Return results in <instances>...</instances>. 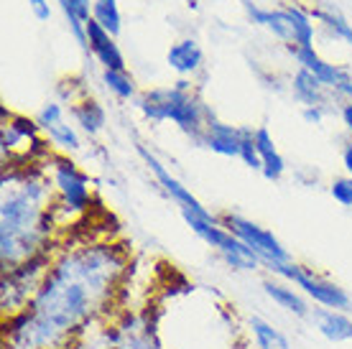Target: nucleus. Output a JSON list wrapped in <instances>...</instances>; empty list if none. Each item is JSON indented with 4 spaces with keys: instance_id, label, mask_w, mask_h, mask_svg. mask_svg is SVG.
I'll return each mask as SVG.
<instances>
[{
    "instance_id": "1",
    "label": "nucleus",
    "mask_w": 352,
    "mask_h": 349,
    "mask_svg": "<svg viewBox=\"0 0 352 349\" xmlns=\"http://www.w3.org/2000/svg\"><path fill=\"white\" fill-rule=\"evenodd\" d=\"M131 253L115 240L64 237L34 301L3 319V349H74L118 308Z\"/></svg>"
},
{
    "instance_id": "2",
    "label": "nucleus",
    "mask_w": 352,
    "mask_h": 349,
    "mask_svg": "<svg viewBox=\"0 0 352 349\" xmlns=\"http://www.w3.org/2000/svg\"><path fill=\"white\" fill-rule=\"evenodd\" d=\"M0 183V268L6 273L31 258L54 253L67 235L56 214L46 161L3 166Z\"/></svg>"
},
{
    "instance_id": "3",
    "label": "nucleus",
    "mask_w": 352,
    "mask_h": 349,
    "mask_svg": "<svg viewBox=\"0 0 352 349\" xmlns=\"http://www.w3.org/2000/svg\"><path fill=\"white\" fill-rule=\"evenodd\" d=\"M46 171L54 183L56 196V214L62 222V229L74 225L80 217H85L95 204V186L85 168L72 156L52 153L46 158Z\"/></svg>"
},
{
    "instance_id": "4",
    "label": "nucleus",
    "mask_w": 352,
    "mask_h": 349,
    "mask_svg": "<svg viewBox=\"0 0 352 349\" xmlns=\"http://www.w3.org/2000/svg\"><path fill=\"white\" fill-rule=\"evenodd\" d=\"M263 271H268L273 278H281L291 286L304 293L314 306H324V308H335V311H352V296L347 291L335 283V280L319 275L317 271H311L307 265H299L296 260L286 262H271Z\"/></svg>"
},
{
    "instance_id": "5",
    "label": "nucleus",
    "mask_w": 352,
    "mask_h": 349,
    "mask_svg": "<svg viewBox=\"0 0 352 349\" xmlns=\"http://www.w3.org/2000/svg\"><path fill=\"white\" fill-rule=\"evenodd\" d=\"M182 219H184L186 227L192 229L194 235L199 237L207 247H212V250L217 253V258H220L228 268L240 271V273L263 271V260H261L248 245L240 243L228 227H222V222H207V219L194 217L189 212H182Z\"/></svg>"
},
{
    "instance_id": "6",
    "label": "nucleus",
    "mask_w": 352,
    "mask_h": 349,
    "mask_svg": "<svg viewBox=\"0 0 352 349\" xmlns=\"http://www.w3.org/2000/svg\"><path fill=\"white\" fill-rule=\"evenodd\" d=\"M52 255L54 253L31 258V260L21 262L18 268L0 275V314H3V319L21 314L34 301L36 291H38L49 265H52Z\"/></svg>"
},
{
    "instance_id": "7",
    "label": "nucleus",
    "mask_w": 352,
    "mask_h": 349,
    "mask_svg": "<svg viewBox=\"0 0 352 349\" xmlns=\"http://www.w3.org/2000/svg\"><path fill=\"white\" fill-rule=\"evenodd\" d=\"M220 222H222V227H228L240 243L248 245V247L263 260V268L271 265V262L294 260L289 253V247L273 235L271 229L253 222V219L243 217V214H235V212H225V214H220Z\"/></svg>"
},
{
    "instance_id": "8",
    "label": "nucleus",
    "mask_w": 352,
    "mask_h": 349,
    "mask_svg": "<svg viewBox=\"0 0 352 349\" xmlns=\"http://www.w3.org/2000/svg\"><path fill=\"white\" fill-rule=\"evenodd\" d=\"M135 150H138V156L143 158L146 168L153 174V179H156V183H159V189L166 194L168 199L174 201L176 207H179V212H189V214H194V217H202V219H207V222H220V214H214L212 210H207L202 201L192 194V189L179 181V179H176V176L171 174V171H168L159 158L146 148V146H141V143H138V146H135Z\"/></svg>"
},
{
    "instance_id": "9",
    "label": "nucleus",
    "mask_w": 352,
    "mask_h": 349,
    "mask_svg": "<svg viewBox=\"0 0 352 349\" xmlns=\"http://www.w3.org/2000/svg\"><path fill=\"white\" fill-rule=\"evenodd\" d=\"M192 89H194V79L179 77L174 85H166V87L141 89V95L135 97L133 105L143 115V120L153 122V125L171 122L179 102H182L186 92H192Z\"/></svg>"
},
{
    "instance_id": "10",
    "label": "nucleus",
    "mask_w": 352,
    "mask_h": 349,
    "mask_svg": "<svg viewBox=\"0 0 352 349\" xmlns=\"http://www.w3.org/2000/svg\"><path fill=\"white\" fill-rule=\"evenodd\" d=\"M289 54L294 56V61L299 64L301 69L311 71L329 92H335L337 100H340V92L347 85H352L350 69L342 67V64H332V61L322 59L314 46H289Z\"/></svg>"
},
{
    "instance_id": "11",
    "label": "nucleus",
    "mask_w": 352,
    "mask_h": 349,
    "mask_svg": "<svg viewBox=\"0 0 352 349\" xmlns=\"http://www.w3.org/2000/svg\"><path fill=\"white\" fill-rule=\"evenodd\" d=\"M199 148H207L214 156L222 158H240V125L222 122L217 115L212 113L207 125H204Z\"/></svg>"
},
{
    "instance_id": "12",
    "label": "nucleus",
    "mask_w": 352,
    "mask_h": 349,
    "mask_svg": "<svg viewBox=\"0 0 352 349\" xmlns=\"http://www.w3.org/2000/svg\"><path fill=\"white\" fill-rule=\"evenodd\" d=\"M87 44H89V56H95L97 64L102 69H115V71H125L128 69V61H125L120 46H118V38L113 34H107L105 28L95 23V21H87Z\"/></svg>"
},
{
    "instance_id": "13",
    "label": "nucleus",
    "mask_w": 352,
    "mask_h": 349,
    "mask_svg": "<svg viewBox=\"0 0 352 349\" xmlns=\"http://www.w3.org/2000/svg\"><path fill=\"white\" fill-rule=\"evenodd\" d=\"M261 289H263L265 296L271 298L278 308H283L286 314L296 316V319H309V316H311V301H309L296 286H291L286 280L273 278L271 275V278L261 280Z\"/></svg>"
},
{
    "instance_id": "14",
    "label": "nucleus",
    "mask_w": 352,
    "mask_h": 349,
    "mask_svg": "<svg viewBox=\"0 0 352 349\" xmlns=\"http://www.w3.org/2000/svg\"><path fill=\"white\" fill-rule=\"evenodd\" d=\"M166 64H168V69H174L179 77L194 79V74H199L202 67H204L202 44H199L197 38H192V36L176 38L174 44L168 46Z\"/></svg>"
},
{
    "instance_id": "15",
    "label": "nucleus",
    "mask_w": 352,
    "mask_h": 349,
    "mask_svg": "<svg viewBox=\"0 0 352 349\" xmlns=\"http://www.w3.org/2000/svg\"><path fill=\"white\" fill-rule=\"evenodd\" d=\"M289 92L301 107H329L337 100L335 92H329L311 71L301 69V67L291 77Z\"/></svg>"
},
{
    "instance_id": "16",
    "label": "nucleus",
    "mask_w": 352,
    "mask_h": 349,
    "mask_svg": "<svg viewBox=\"0 0 352 349\" xmlns=\"http://www.w3.org/2000/svg\"><path fill=\"white\" fill-rule=\"evenodd\" d=\"M309 322L327 341H332V344H352V319L347 311L314 306Z\"/></svg>"
},
{
    "instance_id": "17",
    "label": "nucleus",
    "mask_w": 352,
    "mask_h": 349,
    "mask_svg": "<svg viewBox=\"0 0 352 349\" xmlns=\"http://www.w3.org/2000/svg\"><path fill=\"white\" fill-rule=\"evenodd\" d=\"M67 110H69L72 122L77 125V131H80L82 135H87V138H97L100 133L105 131L107 110L97 97H89V95L82 97V100H77V102L69 105Z\"/></svg>"
},
{
    "instance_id": "18",
    "label": "nucleus",
    "mask_w": 352,
    "mask_h": 349,
    "mask_svg": "<svg viewBox=\"0 0 352 349\" xmlns=\"http://www.w3.org/2000/svg\"><path fill=\"white\" fill-rule=\"evenodd\" d=\"M59 10H62L64 21L69 26L74 41L80 44V49L89 56V44H87V21H92V3L95 0H54Z\"/></svg>"
},
{
    "instance_id": "19",
    "label": "nucleus",
    "mask_w": 352,
    "mask_h": 349,
    "mask_svg": "<svg viewBox=\"0 0 352 349\" xmlns=\"http://www.w3.org/2000/svg\"><path fill=\"white\" fill-rule=\"evenodd\" d=\"M309 13H311V18L317 21L319 26L324 28V34L329 36V38L352 46V23L342 16V10L335 8V5L319 3L314 8H309Z\"/></svg>"
},
{
    "instance_id": "20",
    "label": "nucleus",
    "mask_w": 352,
    "mask_h": 349,
    "mask_svg": "<svg viewBox=\"0 0 352 349\" xmlns=\"http://www.w3.org/2000/svg\"><path fill=\"white\" fill-rule=\"evenodd\" d=\"M44 135H46V140H49V146H52L54 153L74 156V153L82 150V135H80V131H77V125L69 120L56 122L54 128L44 131Z\"/></svg>"
},
{
    "instance_id": "21",
    "label": "nucleus",
    "mask_w": 352,
    "mask_h": 349,
    "mask_svg": "<svg viewBox=\"0 0 352 349\" xmlns=\"http://www.w3.org/2000/svg\"><path fill=\"white\" fill-rule=\"evenodd\" d=\"M248 332H250V337L256 341V349H291L286 334L278 326H273L271 322L261 319V316H250L248 319Z\"/></svg>"
},
{
    "instance_id": "22",
    "label": "nucleus",
    "mask_w": 352,
    "mask_h": 349,
    "mask_svg": "<svg viewBox=\"0 0 352 349\" xmlns=\"http://www.w3.org/2000/svg\"><path fill=\"white\" fill-rule=\"evenodd\" d=\"M291 18V28H294V44L291 46H314V36H317V23L304 5H283ZM289 49V46H286Z\"/></svg>"
},
{
    "instance_id": "23",
    "label": "nucleus",
    "mask_w": 352,
    "mask_h": 349,
    "mask_svg": "<svg viewBox=\"0 0 352 349\" xmlns=\"http://www.w3.org/2000/svg\"><path fill=\"white\" fill-rule=\"evenodd\" d=\"M102 85L115 100L120 102H135V97L141 95L135 87V79L131 77V71H115V69H102Z\"/></svg>"
},
{
    "instance_id": "24",
    "label": "nucleus",
    "mask_w": 352,
    "mask_h": 349,
    "mask_svg": "<svg viewBox=\"0 0 352 349\" xmlns=\"http://www.w3.org/2000/svg\"><path fill=\"white\" fill-rule=\"evenodd\" d=\"M92 21L118 38L120 28H123V13H120L118 0H95L92 3Z\"/></svg>"
},
{
    "instance_id": "25",
    "label": "nucleus",
    "mask_w": 352,
    "mask_h": 349,
    "mask_svg": "<svg viewBox=\"0 0 352 349\" xmlns=\"http://www.w3.org/2000/svg\"><path fill=\"white\" fill-rule=\"evenodd\" d=\"M240 161H243L250 171H258V174H261L263 158H261L258 146H256V128L240 125Z\"/></svg>"
},
{
    "instance_id": "26",
    "label": "nucleus",
    "mask_w": 352,
    "mask_h": 349,
    "mask_svg": "<svg viewBox=\"0 0 352 349\" xmlns=\"http://www.w3.org/2000/svg\"><path fill=\"white\" fill-rule=\"evenodd\" d=\"M67 120V105L59 102V100H49L46 105H41V110L36 113V122H38V128L41 131H49L54 128L56 122Z\"/></svg>"
},
{
    "instance_id": "27",
    "label": "nucleus",
    "mask_w": 352,
    "mask_h": 349,
    "mask_svg": "<svg viewBox=\"0 0 352 349\" xmlns=\"http://www.w3.org/2000/svg\"><path fill=\"white\" fill-rule=\"evenodd\" d=\"M329 196L340 204V207H347V210H352V176H337V179H332V183H329Z\"/></svg>"
},
{
    "instance_id": "28",
    "label": "nucleus",
    "mask_w": 352,
    "mask_h": 349,
    "mask_svg": "<svg viewBox=\"0 0 352 349\" xmlns=\"http://www.w3.org/2000/svg\"><path fill=\"white\" fill-rule=\"evenodd\" d=\"M261 174H263L265 181H281L283 174H286V161H283L281 153H273V156H265L263 158V168H261Z\"/></svg>"
},
{
    "instance_id": "29",
    "label": "nucleus",
    "mask_w": 352,
    "mask_h": 349,
    "mask_svg": "<svg viewBox=\"0 0 352 349\" xmlns=\"http://www.w3.org/2000/svg\"><path fill=\"white\" fill-rule=\"evenodd\" d=\"M256 146H258V153H261V158L278 153V148H276V140H273L271 131H268L265 125H258V128H256Z\"/></svg>"
},
{
    "instance_id": "30",
    "label": "nucleus",
    "mask_w": 352,
    "mask_h": 349,
    "mask_svg": "<svg viewBox=\"0 0 352 349\" xmlns=\"http://www.w3.org/2000/svg\"><path fill=\"white\" fill-rule=\"evenodd\" d=\"M28 8H31L36 21H41V23L52 21V16H54V5L49 0H28Z\"/></svg>"
},
{
    "instance_id": "31",
    "label": "nucleus",
    "mask_w": 352,
    "mask_h": 349,
    "mask_svg": "<svg viewBox=\"0 0 352 349\" xmlns=\"http://www.w3.org/2000/svg\"><path fill=\"white\" fill-rule=\"evenodd\" d=\"M327 113H329V107H301V117L309 125H322Z\"/></svg>"
},
{
    "instance_id": "32",
    "label": "nucleus",
    "mask_w": 352,
    "mask_h": 349,
    "mask_svg": "<svg viewBox=\"0 0 352 349\" xmlns=\"http://www.w3.org/2000/svg\"><path fill=\"white\" fill-rule=\"evenodd\" d=\"M340 120H342L344 131L350 133L352 138V102H340Z\"/></svg>"
},
{
    "instance_id": "33",
    "label": "nucleus",
    "mask_w": 352,
    "mask_h": 349,
    "mask_svg": "<svg viewBox=\"0 0 352 349\" xmlns=\"http://www.w3.org/2000/svg\"><path fill=\"white\" fill-rule=\"evenodd\" d=\"M342 168L344 174L352 176V138L342 146Z\"/></svg>"
},
{
    "instance_id": "34",
    "label": "nucleus",
    "mask_w": 352,
    "mask_h": 349,
    "mask_svg": "<svg viewBox=\"0 0 352 349\" xmlns=\"http://www.w3.org/2000/svg\"><path fill=\"white\" fill-rule=\"evenodd\" d=\"M240 3H245V0H240Z\"/></svg>"
}]
</instances>
